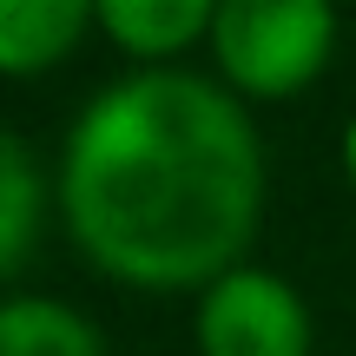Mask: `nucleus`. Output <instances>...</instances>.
I'll list each match as a JSON object with an SVG mask.
<instances>
[{"label": "nucleus", "mask_w": 356, "mask_h": 356, "mask_svg": "<svg viewBox=\"0 0 356 356\" xmlns=\"http://www.w3.org/2000/svg\"><path fill=\"white\" fill-rule=\"evenodd\" d=\"M0 356H106L99 330L53 297H13L0 304Z\"/></svg>", "instance_id": "nucleus-6"}, {"label": "nucleus", "mask_w": 356, "mask_h": 356, "mask_svg": "<svg viewBox=\"0 0 356 356\" xmlns=\"http://www.w3.org/2000/svg\"><path fill=\"white\" fill-rule=\"evenodd\" d=\"M218 0H99V26L113 47L139 53V60H172L198 33H211Z\"/></svg>", "instance_id": "nucleus-5"}, {"label": "nucleus", "mask_w": 356, "mask_h": 356, "mask_svg": "<svg viewBox=\"0 0 356 356\" xmlns=\"http://www.w3.org/2000/svg\"><path fill=\"white\" fill-rule=\"evenodd\" d=\"M40 204H47V191H40L33 152L0 126V277H13V270L33 257V244H40Z\"/></svg>", "instance_id": "nucleus-7"}, {"label": "nucleus", "mask_w": 356, "mask_h": 356, "mask_svg": "<svg viewBox=\"0 0 356 356\" xmlns=\"http://www.w3.org/2000/svg\"><path fill=\"white\" fill-rule=\"evenodd\" d=\"M350 165H356V132H350Z\"/></svg>", "instance_id": "nucleus-8"}, {"label": "nucleus", "mask_w": 356, "mask_h": 356, "mask_svg": "<svg viewBox=\"0 0 356 356\" xmlns=\"http://www.w3.org/2000/svg\"><path fill=\"white\" fill-rule=\"evenodd\" d=\"M73 244L132 291H211L264 211V145L198 73H132L79 113L60 152Z\"/></svg>", "instance_id": "nucleus-1"}, {"label": "nucleus", "mask_w": 356, "mask_h": 356, "mask_svg": "<svg viewBox=\"0 0 356 356\" xmlns=\"http://www.w3.org/2000/svg\"><path fill=\"white\" fill-rule=\"evenodd\" d=\"M337 7L330 0H218L211 53L225 79L251 99H291L330 66Z\"/></svg>", "instance_id": "nucleus-2"}, {"label": "nucleus", "mask_w": 356, "mask_h": 356, "mask_svg": "<svg viewBox=\"0 0 356 356\" xmlns=\"http://www.w3.org/2000/svg\"><path fill=\"white\" fill-rule=\"evenodd\" d=\"M86 20H99V0H0V73H53L79 47Z\"/></svg>", "instance_id": "nucleus-4"}, {"label": "nucleus", "mask_w": 356, "mask_h": 356, "mask_svg": "<svg viewBox=\"0 0 356 356\" xmlns=\"http://www.w3.org/2000/svg\"><path fill=\"white\" fill-rule=\"evenodd\" d=\"M198 356H310V310L270 270H225L198 297Z\"/></svg>", "instance_id": "nucleus-3"}]
</instances>
